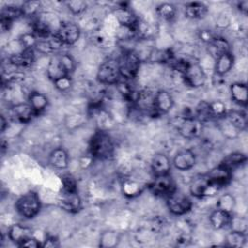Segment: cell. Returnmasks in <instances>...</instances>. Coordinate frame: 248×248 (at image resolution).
Returning <instances> with one entry per match:
<instances>
[{
    "instance_id": "cell-32",
    "label": "cell",
    "mask_w": 248,
    "mask_h": 248,
    "mask_svg": "<svg viewBox=\"0 0 248 248\" xmlns=\"http://www.w3.org/2000/svg\"><path fill=\"white\" fill-rule=\"evenodd\" d=\"M195 116L202 121V123L212 119V114L209 107V103L205 101H202L198 104V106L195 108Z\"/></svg>"
},
{
    "instance_id": "cell-4",
    "label": "cell",
    "mask_w": 248,
    "mask_h": 248,
    "mask_svg": "<svg viewBox=\"0 0 248 248\" xmlns=\"http://www.w3.org/2000/svg\"><path fill=\"white\" fill-rule=\"evenodd\" d=\"M220 188L211 184L206 174H198L194 176L189 184V191L195 198L211 197L219 192Z\"/></svg>"
},
{
    "instance_id": "cell-34",
    "label": "cell",
    "mask_w": 248,
    "mask_h": 248,
    "mask_svg": "<svg viewBox=\"0 0 248 248\" xmlns=\"http://www.w3.org/2000/svg\"><path fill=\"white\" fill-rule=\"evenodd\" d=\"M234 205H235V200L233 196L229 193L223 194L222 196H220L216 203L217 208L228 211L230 213H232V209L234 208Z\"/></svg>"
},
{
    "instance_id": "cell-9",
    "label": "cell",
    "mask_w": 248,
    "mask_h": 248,
    "mask_svg": "<svg viewBox=\"0 0 248 248\" xmlns=\"http://www.w3.org/2000/svg\"><path fill=\"white\" fill-rule=\"evenodd\" d=\"M203 123L200 121L197 117L182 118L177 126L178 133L185 139L192 140L200 137L202 132Z\"/></svg>"
},
{
    "instance_id": "cell-12",
    "label": "cell",
    "mask_w": 248,
    "mask_h": 248,
    "mask_svg": "<svg viewBox=\"0 0 248 248\" xmlns=\"http://www.w3.org/2000/svg\"><path fill=\"white\" fill-rule=\"evenodd\" d=\"M206 175L211 184L221 189L231 182L232 171L219 164L217 167L213 168L208 173H206Z\"/></svg>"
},
{
    "instance_id": "cell-1",
    "label": "cell",
    "mask_w": 248,
    "mask_h": 248,
    "mask_svg": "<svg viewBox=\"0 0 248 248\" xmlns=\"http://www.w3.org/2000/svg\"><path fill=\"white\" fill-rule=\"evenodd\" d=\"M114 143L109 134L104 129H98L89 140V153L95 159L105 160L113 155Z\"/></svg>"
},
{
    "instance_id": "cell-14",
    "label": "cell",
    "mask_w": 248,
    "mask_h": 248,
    "mask_svg": "<svg viewBox=\"0 0 248 248\" xmlns=\"http://www.w3.org/2000/svg\"><path fill=\"white\" fill-rule=\"evenodd\" d=\"M172 164L181 171L189 170L196 164V155L191 149H182L175 154Z\"/></svg>"
},
{
    "instance_id": "cell-26",
    "label": "cell",
    "mask_w": 248,
    "mask_h": 248,
    "mask_svg": "<svg viewBox=\"0 0 248 248\" xmlns=\"http://www.w3.org/2000/svg\"><path fill=\"white\" fill-rule=\"evenodd\" d=\"M225 118L239 132L243 131L247 127L246 113L240 110H228Z\"/></svg>"
},
{
    "instance_id": "cell-17",
    "label": "cell",
    "mask_w": 248,
    "mask_h": 248,
    "mask_svg": "<svg viewBox=\"0 0 248 248\" xmlns=\"http://www.w3.org/2000/svg\"><path fill=\"white\" fill-rule=\"evenodd\" d=\"M173 103L172 96L167 90H159L155 93L154 107L158 115L168 113L172 108Z\"/></svg>"
},
{
    "instance_id": "cell-35",
    "label": "cell",
    "mask_w": 248,
    "mask_h": 248,
    "mask_svg": "<svg viewBox=\"0 0 248 248\" xmlns=\"http://www.w3.org/2000/svg\"><path fill=\"white\" fill-rule=\"evenodd\" d=\"M22 15L26 16H38L39 10L41 8V2L37 0L25 1L20 5Z\"/></svg>"
},
{
    "instance_id": "cell-18",
    "label": "cell",
    "mask_w": 248,
    "mask_h": 248,
    "mask_svg": "<svg viewBox=\"0 0 248 248\" xmlns=\"http://www.w3.org/2000/svg\"><path fill=\"white\" fill-rule=\"evenodd\" d=\"M171 163L169 157L164 153H157L151 161V171L154 176L170 174Z\"/></svg>"
},
{
    "instance_id": "cell-22",
    "label": "cell",
    "mask_w": 248,
    "mask_h": 248,
    "mask_svg": "<svg viewBox=\"0 0 248 248\" xmlns=\"http://www.w3.org/2000/svg\"><path fill=\"white\" fill-rule=\"evenodd\" d=\"M234 58L231 52L223 53L215 58V74L218 76H224L229 73L233 66Z\"/></svg>"
},
{
    "instance_id": "cell-7",
    "label": "cell",
    "mask_w": 248,
    "mask_h": 248,
    "mask_svg": "<svg viewBox=\"0 0 248 248\" xmlns=\"http://www.w3.org/2000/svg\"><path fill=\"white\" fill-rule=\"evenodd\" d=\"M148 188L155 196L163 197L165 199L177 190L175 182L170 174L154 176V179L149 183Z\"/></svg>"
},
{
    "instance_id": "cell-37",
    "label": "cell",
    "mask_w": 248,
    "mask_h": 248,
    "mask_svg": "<svg viewBox=\"0 0 248 248\" xmlns=\"http://www.w3.org/2000/svg\"><path fill=\"white\" fill-rule=\"evenodd\" d=\"M22 16L20 6H7L1 10V17H5L13 21Z\"/></svg>"
},
{
    "instance_id": "cell-20",
    "label": "cell",
    "mask_w": 248,
    "mask_h": 248,
    "mask_svg": "<svg viewBox=\"0 0 248 248\" xmlns=\"http://www.w3.org/2000/svg\"><path fill=\"white\" fill-rule=\"evenodd\" d=\"M49 164L58 170H64L69 166V155L62 147L54 148L48 156Z\"/></svg>"
},
{
    "instance_id": "cell-49",
    "label": "cell",
    "mask_w": 248,
    "mask_h": 248,
    "mask_svg": "<svg viewBox=\"0 0 248 248\" xmlns=\"http://www.w3.org/2000/svg\"><path fill=\"white\" fill-rule=\"evenodd\" d=\"M237 8L240 11V13H242L243 15H247L248 12V1L247 0H243L237 3Z\"/></svg>"
},
{
    "instance_id": "cell-43",
    "label": "cell",
    "mask_w": 248,
    "mask_h": 248,
    "mask_svg": "<svg viewBox=\"0 0 248 248\" xmlns=\"http://www.w3.org/2000/svg\"><path fill=\"white\" fill-rule=\"evenodd\" d=\"M230 225L232 226V230L238 231L245 232L247 230V221L244 217H238V216H232L231 218Z\"/></svg>"
},
{
    "instance_id": "cell-21",
    "label": "cell",
    "mask_w": 248,
    "mask_h": 248,
    "mask_svg": "<svg viewBox=\"0 0 248 248\" xmlns=\"http://www.w3.org/2000/svg\"><path fill=\"white\" fill-rule=\"evenodd\" d=\"M230 93L232 100L240 105L246 106L248 100V89L247 85L244 82H233L230 86Z\"/></svg>"
},
{
    "instance_id": "cell-19",
    "label": "cell",
    "mask_w": 248,
    "mask_h": 248,
    "mask_svg": "<svg viewBox=\"0 0 248 248\" xmlns=\"http://www.w3.org/2000/svg\"><path fill=\"white\" fill-rule=\"evenodd\" d=\"M33 231L31 228L21 225V224H14L9 228L8 236L10 240L15 242L19 246L27 238L33 236Z\"/></svg>"
},
{
    "instance_id": "cell-40",
    "label": "cell",
    "mask_w": 248,
    "mask_h": 248,
    "mask_svg": "<svg viewBox=\"0 0 248 248\" xmlns=\"http://www.w3.org/2000/svg\"><path fill=\"white\" fill-rule=\"evenodd\" d=\"M61 182L63 186V191L78 192V182L72 174L64 173L63 175H61Z\"/></svg>"
},
{
    "instance_id": "cell-30",
    "label": "cell",
    "mask_w": 248,
    "mask_h": 248,
    "mask_svg": "<svg viewBox=\"0 0 248 248\" xmlns=\"http://www.w3.org/2000/svg\"><path fill=\"white\" fill-rule=\"evenodd\" d=\"M247 161V157L245 154L241 152H233L226 156L223 161L220 163L222 166L232 171L236 168L244 165Z\"/></svg>"
},
{
    "instance_id": "cell-2",
    "label": "cell",
    "mask_w": 248,
    "mask_h": 248,
    "mask_svg": "<svg viewBox=\"0 0 248 248\" xmlns=\"http://www.w3.org/2000/svg\"><path fill=\"white\" fill-rule=\"evenodd\" d=\"M41 200L34 191H28L20 196L16 202V209L18 214L26 219H32L41 210Z\"/></svg>"
},
{
    "instance_id": "cell-41",
    "label": "cell",
    "mask_w": 248,
    "mask_h": 248,
    "mask_svg": "<svg viewBox=\"0 0 248 248\" xmlns=\"http://www.w3.org/2000/svg\"><path fill=\"white\" fill-rule=\"evenodd\" d=\"M209 107H210L212 117L216 118V119L224 117L228 111L226 105L221 101L211 102V103H209Z\"/></svg>"
},
{
    "instance_id": "cell-23",
    "label": "cell",
    "mask_w": 248,
    "mask_h": 248,
    "mask_svg": "<svg viewBox=\"0 0 248 248\" xmlns=\"http://www.w3.org/2000/svg\"><path fill=\"white\" fill-rule=\"evenodd\" d=\"M231 218H232V213L217 208L210 214L209 222L214 229L220 230L230 225Z\"/></svg>"
},
{
    "instance_id": "cell-24",
    "label": "cell",
    "mask_w": 248,
    "mask_h": 248,
    "mask_svg": "<svg viewBox=\"0 0 248 248\" xmlns=\"http://www.w3.org/2000/svg\"><path fill=\"white\" fill-rule=\"evenodd\" d=\"M208 12L206 5L201 2H191L185 6L184 14L188 18L201 19L203 18Z\"/></svg>"
},
{
    "instance_id": "cell-33",
    "label": "cell",
    "mask_w": 248,
    "mask_h": 248,
    "mask_svg": "<svg viewBox=\"0 0 248 248\" xmlns=\"http://www.w3.org/2000/svg\"><path fill=\"white\" fill-rule=\"evenodd\" d=\"M156 13L161 18L165 20H171L175 16L176 8L170 3H161L157 6Z\"/></svg>"
},
{
    "instance_id": "cell-28",
    "label": "cell",
    "mask_w": 248,
    "mask_h": 248,
    "mask_svg": "<svg viewBox=\"0 0 248 248\" xmlns=\"http://www.w3.org/2000/svg\"><path fill=\"white\" fill-rule=\"evenodd\" d=\"M28 103L38 115L46 108L48 105V99L45 94L38 91H33L28 96Z\"/></svg>"
},
{
    "instance_id": "cell-11",
    "label": "cell",
    "mask_w": 248,
    "mask_h": 248,
    "mask_svg": "<svg viewBox=\"0 0 248 248\" xmlns=\"http://www.w3.org/2000/svg\"><path fill=\"white\" fill-rule=\"evenodd\" d=\"M58 204L63 210L69 213H77L81 207V201L78 192H66L62 190L58 198Z\"/></svg>"
},
{
    "instance_id": "cell-27",
    "label": "cell",
    "mask_w": 248,
    "mask_h": 248,
    "mask_svg": "<svg viewBox=\"0 0 248 248\" xmlns=\"http://www.w3.org/2000/svg\"><path fill=\"white\" fill-rule=\"evenodd\" d=\"M144 185L140 181H137L132 178H126L121 184L122 193L128 198H134L139 196L143 191Z\"/></svg>"
},
{
    "instance_id": "cell-6",
    "label": "cell",
    "mask_w": 248,
    "mask_h": 248,
    "mask_svg": "<svg viewBox=\"0 0 248 248\" xmlns=\"http://www.w3.org/2000/svg\"><path fill=\"white\" fill-rule=\"evenodd\" d=\"M166 202L170 212L177 216L188 213L193 206L190 198L177 190L166 198Z\"/></svg>"
},
{
    "instance_id": "cell-25",
    "label": "cell",
    "mask_w": 248,
    "mask_h": 248,
    "mask_svg": "<svg viewBox=\"0 0 248 248\" xmlns=\"http://www.w3.org/2000/svg\"><path fill=\"white\" fill-rule=\"evenodd\" d=\"M46 74L49 79H51L52 81L65 77V76H69L66 71L64 70L63 66L61 65L57 54L53 55L50 57L48 65H47V69H46Z\"/></svg>"
},
{
    "instance_id": "cell-31",
    "label": "cell",
    "mask_w": 248,
    "mask_h": 248,
    "mask_svg": "<svg viewBox=\"0 0 248 248\" xmlns=\"http://www.w3.org/2000/svg\"><path fill=\"white\" fill-rule=\"evenodd\" d=\"M246 242V234L245 232L233 231L232 230L226 236V245L229 247L239 248L242 247Z\"/></svg>"
},
{
    "instance_id": "cell-36",
    "label": "cell",
    "mask_w": 248,
    "mask_h": 248,
    "mask_svg": "<svg viewBox=\"0 0 248 248\" xmlns=\"http://www.w3.org/2000/svg\"><path fill=\"white\" fill-rule=\"evenodd\" d=\"M119 242V235L117 232L112 231L105 232L100 238V246L102 247H113Z\"/></svg>"
},
{
    "instance_id": "cell-5",
    "label": "cell",
    "mask_w": 248,
    "mask_h": 248,
    "mask_svg": "<svg viewBox=\"0 0 248 248\" xmlns=\"http://www.w3.org/2000/svg\"><path fill=\"white\" fill-rule=\"evenodd\" d=\"M120 77L118 61L115 59L104 61L97 71V79L103 84L114 85L120 80Z\"/></svg>"
},
{
    "instance_id": "cell-50",
    "label": "cell",
    "mask_w": 248,
    "mask_h": 248,
    "mask_svg": "<svg viewBox=\"0 0 248 248\" xmlns=\"http://www.w3.org/2000/svg\"><path fill=\"white\" fill-rule=\"evenodd\" d=\"M0 124H1V131L4 132L7 127V124H8V121L6 120L4 115H1V117H0Z\"/></svg>"
},
{
    "instance_id": "cell-44",
    "label": "cell",
    "mask_w": 248,
    "mask_h": 248,
    "mask_svg": "<svg viewBox=\"0 0 248 248\" xmlns=\"http://www.w3.org/2000/svg\"><path fill=\"white\" fill-rule=\"evenodd\" d=\"M53 84L57 90H59L61 92H65L71 88L72 78L70 76H65V77H62V78L54 80Z\"/></svg>"
},
{
    "instance_id": "cell-13",
    "label": "cell",
    "mask_w": 248,
    "mask_h": 248,
    "mask_svg": "<svg viewBox=\"0 0 248 248\" xmlns=\"http://www.w3.org/2000/svg\"><path fill=\"white\" fill-rule=\"evenodd\" d=\"M114 16L121 26L129 29L133 33V29L139 18L128 6H126L125 4H121L120 6H118L114 10Z\"/></svg>"
},
{
    "instance_id": "cell-29",
    "label": "cell",
    "mask_w": 248,
    "mask_h": 248,
    "mask_svg": "<svg viewBox=\"0 0 248 248\" xmlns=\"http://www.w3.org/2000/svg\"><path fill=\"white\" fill-rule=\"evenodd\" d=\"M208 49L215 58L223 53L231 52L229 42L220 36H215V38L208 44Z\"/></svg>"
},
{
    "instance_id": "cell-16",
    "label": "cell",
    "mask_w": 248,
    "mask_h": 248,
    "mask_svg": "<svg viewBox=\"0 0 248 248\" xmlns=\"http://www.w3.org/2000/svg\"><path fill=\"white\" fill-rule=\"evenodd\" d=\"M12 116L20 123H29L37 113L33 109V108L29 105V103H18L12 107L11 108Z\"/></svg>"
},
{
    "instance_id": "cell-46",
    "label": "cell",
    "mask_w": 248,
    "mask_h": 248,
    "mask_svg": "<svg viewBox=\"0 0 248 248\" xmlns=\"http://www.w3.org/2000/svg\"><path fill=\"white\" fill-rule=\"evenodd\" d=\"M20 247H31V248H39L42 247V242H40L39 239H37L34 235L24 240L22 243L19 244Z\"/></svg>"
},
{
    "instance_id": "cell-47",
    "label": "cell",
    "mask_w": 248,
    "mask_h": 248,
    "mask_svg": "<svg viewBox=\"0 0 248 248\" xmlns=\"http://www.w3.org/2000/svg\"><path fill=\"white\" fill-rule=\"evenodd\" d=\"M199 36H200V39L202 41V42H204V43H206L207 45L215 38V34L214 33H212L210 30H208V29H203V30H201L200 31V34H199Z\"/></svg>"
},
{
    "instance_id": "cell-3",
    "label": "cell",
    "mask_w": 248,
    "mask_h": 248,
    "mask_svg": "<svg viewBox=\"0 0 248 248\" xmlns=\"http://www.w3.org/2000/svg\"><path fill=\"white\" fill-rule=\"evenodd\" d=\"M117 61L121 78L130 80L138 76L141 60L137 52L132 49L124 50Z\"/></svg>"
},
{
    "instance_id": "cell-15",
    "label": "cell",
    "mask_w": 248,
    "mask_h": 248,
    "mask_svg": "<svg viewBox=\"0 0 248 248\" xmlns=\"http://www.w3.org/2000/svg\"><path fill=\"white\" fill-rule=\"evenodd\" d=\"M35 60L34 48H24L18 52L13 53L9 57V62L11 65L17 68H28Z\"/></svg>"
},
{
    "instance_id": "cell-45",
    "label": "cell",
    "mask_w": 248,
    "mask_h": 248,
    "mask_svg": "<svg viewBox=\"0 0 248 248\" xmlns=\"http://www.w3.org/2000/svg\"><path fill=\"white\" fill-rule=\"evenodd\" d=\"M60 246V242L56 236L53 235H47L45 240L42 242V247L46 248H55Z\"/></svg>"
},
{
    "instance_id": "cell-39",
    "label": "cell",
    "mask_w": 248,
    "mask_h": 248,
    "mask_svg": "<svg viewBox=\"0 0 248 248\" xmlns=\"http://www.w3.org/2000/svg\"><path fill=\"white\" fill-rule=\"evenodd\" d=\"M19 45L24 48H35L37 43H38V38L35 36V34L32 33H24L22 34L19 39H18Z\"/></svg>"
},
{
    "instance_id": "cell-42",
    "label": "cell",
    "mask_w": 248,
    "mask_h": 248,
    "mask_svg": "<svg viewBox=\"0 0 248 248\" xmlns=\"http://www.w3.org/2000/svg\"><path fill=\"white\" fill-rule=\"evenodd\" d=\"M67 8L74 15H79L83 13L87 8V3L83 0H72L66 3Z\"/></svg>"
},
{
    "instance_id": "cell-48",
    "label": "cell",
    "mask_w": 248,
    "mask_h": 248,
    "mask_svg": "<svg viewBox=\"0 0 248 248\" xmlns=\"http://www.w3.org/2000/svg\"><path fill=\"white\" fill-rule=\"evenodd\" d=\"M13 20L5 18V17H0V27L2 32H6L9 31L13 25Z\"/></svg>"
},
{
    "instance_id": "cell-38",
    "label": "cell",
    "mask_w": 248,
    "mask_h": 248,
    "mask_svg": "<svg viewBox=\"0 0 248 248\" xmlns=\"http://www.w3.org/2000/svg\"><path fill=\"white\" fill-rule=\"evenodd\" d=\"M58 59L61 63V65L63 66L64 70L66 71V73L70 76L71 73H73L76 69V61L75 59L68 53H61V54H57Z\"/></svg>"
},
{
    "instance_id": "cell-10",
    "label": "cell",
    "mask_w": 248,
    "mask_h": 248,
    "mask_svg": "<svg viewBox=\"0 0 248 248\" xmlns=\"http://www.w3.org/2000/svg\"><path fill=\"white\" fill-rule=\"evenodd\" d=\"M55 34L63 45H74L80 37V29L78 24L71 21L61 22Z\"/></svg>"
},
{
    "instance_id": "cell-8",
    "label": "cell",
    "mask_w": 248,
    "mask_h": 248,
    "mask_svg": "<svg viewBox=\"0 0 248 248\" xmlns=\"http://www.w3.org/2000/svg\"><path fill=\"white\" fill-rule=\"evenodd\" d=\"M182 77L186 82L191 87L198 88L203 86L206 81V75L202 67L194 61H190L185 72L182 74Z\"/></svg>"
}]
</instances>
